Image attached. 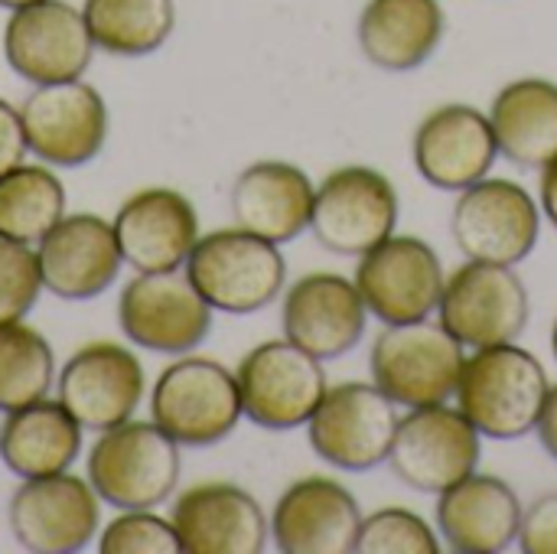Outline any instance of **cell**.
Listing matches in <instances>:
<instances>
[{
    "instance_id": "obj_16",
    "label": "cell",
    "mask_w": 557,
    "mask_h": 554,
    "mask_svg": "<svg viewBox=\"0 0 557 554\" xmlns=\"http://www.w3.org/2000/svg\"><path fill=\"white\" fill-rule=\"evenodd\" d=\"M29 153L49 167H82L108 140V104L82 78L36 85L20 104Z\"/></svg>"
},
{
    "instance_id": "obj_27",
    "label": "cell",
    "mask_w": 557,
    "mask_h": 554,
    "mask_svg": "<svg viewBox=\"0 0 557 554\" xmlns=\"http://www.w3.org/2000/svg\"><path fill=\"white\" fill-rule=\"evenodd\" d=\"M82 424L55 398L7 411L0 424V460L20 480L65 473L82 454Z\"/></svg>"
},
{
    "instance_id": "obj_34",
    "label": "cell",
    "mask_w": 557,
    "mask_h": 554,
    "mask_svg": "<svg viewBox=\"0 0 557 554\" xmlns=\"http://www.w3.org/2000/svg\"><path fill=\"white\" fill-rule=\"evenodd\" d=\"M42 291L39 258L29 245L0 235V323L23 320Z\"/></svg>"
},
{
    "instance_id": "obj_6",
    "label": "cell",
    "mask_w": 557,
    "mask_h": 554,
    "mask_svg": "<svg viewBox=\"0 0 557 554\" xmlns=\"http://www.w3.org/2000/svg\"><path fill=\"white\" fill-rule=\"evenodd\" d=\"M480 457L483 434L457 405L441 402L408 408V415H401L385 464L392 467L395 480H401V487L441 496L470 477L480 467Z\"/></svg>"
},
{
    "instance_id": "obj_17",
    "label": "cell",
    "mask_w": 557,
    "mask_h": 554,
    "mask_svg": "<svg viewBox=\"0 0 557 554\" xmlns=\"http://www.w3.org/2000/svg\"><path fill=\"white\" fill-rule=\"evenodd\" d=\"M369 323V307L352 278L336 271H313L297 278L281 304L284 340L307 349L320 362L352 353Z\"/></svg>"
},
{
    "instance_id": "obj_20",
    "label": "cell",
    "mask_w": 557,
    "mask_h": 554,
    "mask_svg": "<svg viewBox=\"0 0 557 554\" xmlns=\"http://www.w3.org/2000/svg\"><path fill=\"white\" fill-rule=\"evenodd\" d=\"M359 529V500L330 477L290 483L271 513V539L284 554H356Z\"/></svg>"
},
{
    "instance_id": "obj_21",
    "label": "cell",
    "mask_w": 557,
    "mask_h": 554,
    "mask_svg": "<svg viewBox=\"0 0 557 554\" xmlns=\"http://www.w3.org/2000/svg\"><path fill=\"white\" fill-rule=\"evenodd\" d=\"M42 287L59 300H91L121 274V248L114 225L95 212L62 216V222L36 245Z\"/></svg>"
},
{
    "instance_id": "obj_25",
    "label": "cell",
    "mask_w": 557,
    "mask_h": 554,
    "mask_svg": "<svg viewBox=\"0 0 557 554\" xmlns=\"http://www.w3.org/2000/svg\"><path fill=\"white\" fill-rule=\"evenodd\" d=\"M313 196L317 186L297 163L258 160L235 176L228 206L238 229L287 245L310 229Z\"/></svg>"
},
{
    "instance_id": "obj_11",
    "label": "cell",
    "mask_w": 557,
    "mask_h": 554,
    "mask_svg": "<svg viewBox=\"0 0 557 554\" xmlns=\"http://www.w3.org/2000/svg\"><path fill=\"white\" fill-rule=\"evenodd\" d=\"M532 317V297L512 264L467 261L444 281L437 320L463 349L516 343Z\"/></svg>"
},
{
    "instance_id": "obj_1",
    "label": "cell",
    "mask_w": 557,
    "mask_h": 554,
    "mask_svg": "<svg viewBox=\"0 0 557 554\" xmlns=\"http://www.w3.org/2000/svg\"><path fill=\"white\" fill-rule=\"evenodd\" d=\"M548 392L542 359L519 343H503L463 359L454 402L483 438L522 441L535 434Z\"/></svg>"
},
{
    "instance_id": "obj_38",
    "label": "cell",
    "mask_w": 557,
    "mask_h": 554,
    "mask_svg": "<svg viewBox=\"0 0 557 554\" xmlns=\"http://www.w3.org/2000/svg\"><path fill=\"white\" fill-rule=\"evenodd\" d=\"M545 454L557 460V385H552L548 398H545V408H542V418H539V428H535Z\"/></svg>"
},
{
    "instance_id": "obj_19",
    "label": "cell",
    "mask_w": 557,
    "mask_h": 554,
    "mask_svg": "<svg viewBox=\"0 0 557 554\" xmlns=\"http://www.w3.org/2000/svg\"><path fill=\"white\" fill-rule=\"evenodd\" d=\"M144 366L117 343L98 340L82 346L59 372V402L85 431H108L134 418L144 398Z\"/></svg>"
},
{
    "instance_id": "obj_22",
    "label": "cell",
    "mask_w": 557,
    "mask_h": 554,
    "mask_svg": "<svg viewBox=\"0 0 557 554\" xmlns=\"http://www.w3.org/2000/svg\"><path fill=\"white\" fill-rule=\"evenodd\" d=\"M173 526L183 554H261L271 519L261 503L235 483H199L180 493Z\"/></svg>"
},
{
    "instance_id": "obj_18",
    "label": "cell",
    "mask_w": 557,
    "mask_h": 554,
    "mask_svg": "<svg viewBox=\"0 0 557 554\" xmlns=\"http://www.w3.org/2000/svg\"><path fill=\"white\" fill-rule=\"evenodd\" d=\"M411 160L424 183L444 193H460L490 176L499 160L496 131L486 111L450 101L421 118L411 137Z\"/></svg>"
},
{
    "instance_id": "obj_36",
    "label": "cell",
    "mask_w": 557,
    "mask_h": 554,
    "mask_svg": "<svg viewBox=\"0 0 557 554\" xmlns=\"http://www.w3.org/2000/svg\"><path fill=\"white\" fill-rule=\"evenodd\" d=\"M26 153H29V144H26L20 108L0 98V176L13 170L16 163H23Z\"/></svg>"
},
{
    "instance_id": "obj_31",
    "label": "cell",
    "mask_w": 557,
    "mask_h": 554,
    "mask_svg": "<svg viewBox=\"0 0 557 554\" xmlns=\"http://www.w3.org/2000/svg\"><path fill=\"white\" fill-rule=\"evenodd\" d=\"M55 385V359L49 340L23 320L0 323V411L39 402Z\"/></svg>"
},
{
    "instance_id": "obj_4",
    "label": "cell",
    "mask_w": 557,
    "mask_h": 554,
    "mask_svg": "<svg viewBox=\"0 0 557 554\" xmlns=\"http://www.w3.org/2000/svg\"><path fill=\"white\" fill-rule=\"evenodd\" d=\"M463 359V343L428 317L388 323L369 349V372L398 408H424L454 398Z\"/></svg>"
},
{
    "instance_id": "obj_23",
    "label": "cell",
    "mask_w": 557,
    "mask_h": 554,
    "mask_svg": "<svg viewBox=\"0 0 557 554\" xmlns=\"http://www.w3.org/2000/svg\"><path fill=\"white\" fill-rule=\"evenodd\" d=\"M519 493L493 473L473 470L437 496V535L457 554H499L519 542L522 529Z\"/></svg>"
},
{
    "instance_id": "obj_32",
    "label": "cell",
    "mask_w": 557,
    "mask_h": 554,
    "mask_svg": "<svg viewBox=\"0 0 557 554\" xmlns=\"http://www.w3.org/2000/svg\"><path fill=\"white\" fill-rule=\"evenodd\" d=\"M437 529L405 506H385L372 516H362L356 554H437Z\"/></svg>"
},
{
    "instance_id": "obj_13",
    "label": "cell",
    "mask_w": 557,
    "mask_h": 554,
    "mask_svg": "<svg viewBox=\"0 0 557 554\" xmlns=\"http://www.w3.org/2000/svg\"><path fill=\"white\" fill-rule=\"evenodd\" d=\"M352 281L369 307V317L388 327L437 313L447 271L441 255L424 238L395 232L359 258Z\"/></svg>"
},
{
    "instance_id": "obj_2",
    "label": "cell",
    "mask_w": 557,
    "mask_h": 554,
    "mask_svg": "<svg viewBox=\"0 0 557 554\" xmlns=\"http://www.w3.org/2000/svg\"><path fill=\"white\" fill-rule=\"evenodd\" d=\"M88 483L114 509H157L180 483V444L153 421H124L88 451Z\"/></svg>"
},
{
    "instance_id": "obj_30",
    "label": "cell",
    "mask_w": 557,
    "mask_h": 554,
    "mask_svg": "<svg viewBox=\"0 0 557 554\" xmlns=\"http://www.w3.org/2000/svg\"><path fill=\"white\" fill-rule=\"evenodd\" d=\"M65 216V186L49 167L16 163L0 176V235L39 245Z\"/></svg>"
},
{
    "instance_id": "obj_29",
    "label": "cell",
    "mask_w": 557,
    "mask_h": 554,
    "mask_svg": "<svg viewBox=\"0 0 557 554\" xmlns=\"http://www.w3.org/2000/svg\"><path fill=\"white\" fill-rule=\"evenodd\" d=\"M82 13L95 46L127 59L157 52L176 26L173 0H85Z\"/></svg>"
},
{
    "instance_id": "obj_37",
    "label": "cell",
    "mask_w": 557,
    "mask_h": 554,
    "mask_svg": "<svg viewBox=\"0 0 557 554\" xmlns=\"http://www.w3.org/2000/svg\"><path fill=\"white\" fill-rule=\"evenodd\" d=\"M539 206L542 216L557 229V153L539 170Z\"/></svg>"
},
{
    "instance_id": "obj_35",
    "label": "cell",
    "mask_w": 557,
    "mask_h": 554,
    "mask_svg": "<svg viewBox=\"0 0 557 554\" xmlns=\"http://www.w3.org/2000/svg\"><path fill=\"white\" fill-rule=\"evenodd\" d=\"M519 549L525 554H557V493L539 496L522 513Z\"/></svg>"
},
{
    "instance_id": "obj_10",
    "label": "cell",
    "mask_w": 557,
    "mask_h": 554,
    "mask_svg": "<svg viewBox=\"0 0 557 554\" xmlns=\"http://www.w3.org/2000/svg\"><path fill=\"white\" fill-rule=\"evenodd\" d=\"M235 379L245 418L264 431L307 428L330 389L323 362L290 340H268L248 349Z\"/></svg>"
},
{
    "instance_id": "obj_24",
    "label": "cell",
    "mask_w": 557,
    "mask_h": 554,
    "mask_svg": "<svg viewBox=\"0 0 557 554\" xmlns=\"http://www.w3.org/2000/svg\"><path fill=\"white\" fill-rule=\"evenodd\" d=\"M121 258L140 271H176L199 242V216L193 202L166 186H150L124 199L114 216Z\"/></svg>"
},
{
    "instance_id": "obj_39",
    "label": "cell",
    "mask_w": 557,
    "mask_h": 554,
    "mask_svg": "<svg viewBox=\"0 0 557 554\" xmlns=\"http://www.w3.org/2000/svg\"><path fill=\"white\" fill-rule=\"evenodd\" d=\"M26 3H36V0H0L3 10H20V7H26Z\"/></svg>"
},
{
    "instance_id": "obj_26",
    "label": "cell",
    "mask_w": 557,
    "mask_h": 554,
    "mask_svg": "<svg viewBox=\"0 0 557 554\" xmlns=\"http://www.w3.org/2000/svg\"><path fill=\"white\" fill-rule=\"evenodd\" d=\"M441 0H369L356 23L362 56L382 72L421 69L444 39Z\"/></svg>"
},
{
    "instance_id": "obj_33",
    "label": "cell",
    "mask_w": 557,
    "mask_h": 554,
    "mask_svg": "<svg viewBox=\"0 0 557 554\" xmlns=\"http://www.w3.org/2000/svg\"><path fill=\"white\" fill-rule=\"evenodd\" d=\"M101 554H180V535L173 519H160L150 509H121L98 539Z\"/></svg>"
},
{
    "instance_id": "obj_8",
    "label": "cell",
    "mask_w": 557,
    "mask_h": 554,
    "mask_svg": "<svg viewBox=\"0 0 557 554\" xmlns=\"http://www.w3.org/2000/svg\"><path fill=\"white\" fill-rule=\"evenodd\" d=\"M398 421L401 408L375 382H343L326 389L307 421V441L323 464L343 473H369L388 460Z\"/></svg>"
},
{
    "instance_id": "obj_9",
    "label": "cell",
    "mask_w": 557,
    "mask_h": 554,
    "mask_svg": "<svg viewBox=\"0 0 557 554\" xmlns=\"http://www.w3.org/2000/svg\"><path fill=\"white\" fill-rule=\"evenodd\" d=\"M542 235V206L532 193L503 176H483L460 189L450 212V238L467 261L522 264Z\"/></svg>"
},
{
    "instance_id": "obj_3",
    "label": "cell",
    "mask_w": 557,
    "mask_h": 554,
    "mask_svg": "<svg viewBox=\"0 0 557 554\" xmlns=\"http://www.w3.org/2000/svg\"><path fill=\"white\" fill-rule=\"evenodd\" d=\"M186 274L212 310L245 317L281 297L287 261L281 245L235 225L199 235L186 258Z\"/></svg>"
},
{
    "instance_id": "obj_40",
    "label": "cell",
    "mask_w": 557,
    "mask_h": 554,
    "mask_svg": "<svg viewBox=\"0 0 557 554\" xmlns=\"http://www.w3.org/2000/svg\"><path fill=\"white\" fill-rule=\"evenodd\" d=\"M552 353H555V359H557V317H555V327H552Z\"/></svg>"
},
{
    "instance_id": "obj_28",
    "label": "cell",
    "mask_w": 557,
    "mask_h": 554,
    "mask_svg": "<svg viewBox=\"0 0 557 554\" xmlns=\"http://www.w3.org/2000/svg\"><path fill=\"white\" fill-rule=\"evenodd\" d=\"M499 157L542 170L557 153V82L525 75L503 85L490 104Z\"/></svg>"
},
{
    "instance_id": "obj_12",
    "label": "cell",
    "mask_w": 557,
    "mask_h": 554,
    "mask_svg": "<svg viewBox=\"0 0 557 554\" xmlns=\"http://www.w3.org/2000/svg\"><path fill=\"white\" fill-rule=\"evenodd\" d=\"M121 333L157 356H186L212 330V307L186 271H140L117 300Z\"/></svg>"
},
{
    "instance_id": "obj_7",
    "label": "cell",
    "mask_w": 557,
    "mask_h": 554,
    "mask_svg": "<svg viewBox=\"0 0 557 554\" xmlns=\"http://www.w3.org/2000/svg\"><path fill=\"white\" fill-rule=\"evenodd\" d=\"M401 216L395 183L375 167H336L323 176L313 196L310 232L339 258H362L388 235Z\"/></svg>"
},
{
    "instance_id": "obj_14",
    "label": "cell",
    "mask_w": 557,
    "mask_h": 554,
    "mask_svg": "<svg viewBox=\"0 0 557 554\" xmlns=\"http://www.w3.org/2000/svg\"><path fill=\"white\" fill-rule=\"evenodd\" d=\"M95 49L85 13L65 0H36L10 10L3 26L7 65L29 85L82 78Z\"/></svg>"
},
{
    "instance_id": "obj_15",
    "label": "cell",
    "mask_w": 557,
    "mask_h": 554,
    "mask_svg": "<svg viewBox=\"0 0 557 554\" xmlns=\"http://www.w3.org/2000/svg\"><path fill=\"white\" fill-rule=\"evenodd\" d=\"M7 522L20 549L33 554L85 552L98 539V493L65 473L23 480L7 506Z\"/></svg>"
},
{
    "instance_id": "obj_5",
    "label": "cell",
    "mask_w": 557,
    "mask_h": 554,
    "mask_svg": "<svg viewBox=\"0 0 557 554\" xmlns=\"http://www.w3.org/2000/svg\"><path fill=\"white\" fill-rule=\"evenodd\" d=\"M242 418L238 379L215 359L186 353L153 382L150 421L160 424L180 447H212L225 441Z\"/></svg>"
}]
</instances>
